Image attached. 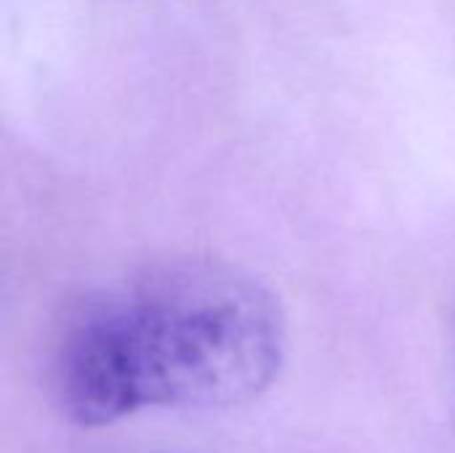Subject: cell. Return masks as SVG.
I'll list each match as a JSON object with an SVG mask.
<instances>
[{
  "label": "cell",
  "mask_w": 455,
  "mask_h": 453,
  "mask_svg": "<svg viewBox=\"0 0 455 453\" xmlns=\"http://www.w3.org/2000/svg\"><path fill=\"white\" fill-rule=\"evenodd\" d=\"M285 347L272 291L232 267L184 262L69 310L51 384L77 427H107L155 406L227 409L269 390Z\"/></svg>",
  "instance_id": "cell-1"
}]
</instances>
